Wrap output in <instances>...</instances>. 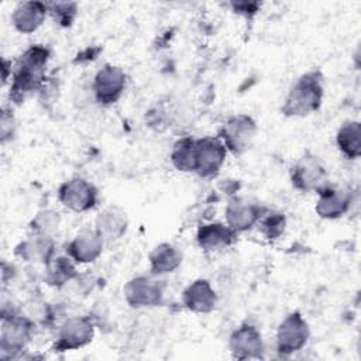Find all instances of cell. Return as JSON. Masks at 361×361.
Listing matches in <instances>:
<instances>
[{"mask_svg":"<svg viewBox=\"0 0 361 361\" xmlns=\"http://www.w3.org/2000/svg\"><path fill=\"white\" fill-rule=\"evenodd\" d=\"M49 58L45 47L35 45L28 48L17 62L10 96L21 102L27 94L38 89L44 83V72Z\"/></svg>","mask_w":361,"mask_h":361,"instance_id":"obj_1","label":"cell"},{"mask_svg":"<svg viewBox=\"0 0 361 361\" xmlns=\"http://www.w3.org/2000/svg\"><path fill=\"white\" fill-rule=\"evenodd\" d=\"M322 99V75L316 71L307 72L290 87L282 106V111L286 116H306L319 109Z\"/></svg>","mask_w":361,"mask_h":361,"instance_id":"obj_2","label":"cell"},{"mask_svg":"<svg viewBox=\"0 0 361 361\" xmlns=\"http://www.w3.org/2000/svg\"><path fill=\"white\" fill-rule=\"evenodd\" d=\"M32 323L11 312L10 314H3L1 322V336H0V357L10 358L21 351L31 337Z\"/></svg>","mask_w":361,"mask_h":361,"instance_id":"obj_3","label":"cell"},{"mask_svg":"<svg viewBox=\"0 0 361 361\" xmlns=\"http://www.w3.org/2000/svg\"><path fill=\"white\" fill-rule=\"evenodd\" d=\"M227 148L219 138L204 137L195 140V155H193V172L207 178L216 175L224 159Z\"/></svg>","mask_w":361,"mask_h":361,"instance_id":"obj_4","label":"cell"},{"mask_svg":"<svg viewBox=\"0 0 361 361\" xmlns=\"http://www.w3.org/2000/svg\"><path fill=\"white\" fill-rule=\"evenodd\" d=\"M292 183L303 192H320L327 186V172L317 157L306 154L292 168Z\"/></svg>","mask_w":361,"mask_h":361,"instance_id":"obj_5","label":"cell"},{"mask_svg":"<svg viewBox=\"0 0 361 361\" xmlns=\"http://www.w3.org/2000/svg\"><path fill=\"white\" fill-rule=\"evenodd\" d=\"M255 134V123L245 114H238L226 121L220 131L221 142L234 154L244 152Z\"/></svg>","mask_w":361,"mask_h":361,"instance_id":"obj_6","label":"cell"},{"mask_svg":"<svg viewBox=\"0 0 361 361\" xmlns=\"http://www.w3.org/2000/svg\"><path fill=\"white\" fill-rule=\"evenodd\" d=\"M309 338V327L300 313L295 312L286 316L279 324L276 333V345L281 354H290L300 350Z\"/></svg>","mask_w":361,"mask_h":361,"instance_id":"obj_7","label":"cell"},{"mask_svg":"<svg viewBox=\"0 0 361 361\" xmlns=\"http://www.w3.org/2000/svg\"><path fill=\"white\" fill-rule=\"evenodd\" d=\"M63 206L73 212H86L96 204L97 192L92 183L82 178H75L65 182L58 192Z\"/></svg>","mask_w":361,"mask_h":361,"instance_id":"obj_8","label":"cell"},{"mask_svg":"<svg viewBox=\"0 0 361 361\" xmlns=\"http://www.w3.org/2000/svg\"><path fill=\"white\" fill-rule=\"evenodd\" d=\"M126 87L124 72L113 65H106L94 76L93 90L99 103L110 104L114 103Z\"/></svg>","mask_w":361,"mask_h":361,"instance_id":"obj_9","label":"cell"},{"mask_svg":"<svg viewBox=\"0 0 361 361\" xmlns=\"http://www.w3.org/2000/svg\"><path fill=\"white\" fill-rule=\"evenodd\" d=\"M93 337V324L87 317H71L59 329L55 348L65 351L87 344Z\"/></svg>","mask_w":361,"mask_h":361,"instance_id":"obj_10","label":"cell"},{"mask_svg":"<svg viewBox=\"0 0 361 361\" xmlns=\"http://www.w3.org/2000/svg\"><path fill=\"white\" fill-rule=\"evenodd\" d=\"M124 296L133 307L155 306L162 299V285L148 276H137L126 285Z\"/></svg>","mask_w":361,"mask_h":361,"instance_id":"obj_11","label":"cell"},{"mask_svg":"<svg viewBox=\"0 0 361 361\" xmlns=\"http://www.w3.org/2000/svg\"><path fill=\"white\" fill-rule=\"evenodd\" d=\"M230 350L238 360L262 357L264 345L261 333L251 324L238 327L230 337Z\"/></svg>","mask_w":361,"mask_h":361,"instance_id":"obj_12","label":"cell"},{"mask_svg":"<svg viewBox=\"0 0 361 361\" xmlns=\"http://www.w3.org/2000/svg\"><path fill=\"white\" fill-rule=\"evenodd\" d=\"M262 216V209L258 204L243 199H234L226 209L227 226L234 231H244L251 228Z\"/></svg>","mask_w":361,"mask_h":361,"instance_id":"obj_13","label":"cell"},{"mask_svg":"<svg viewBox=\"0 0 361 361\" xmlns=\"http://www.w3.org/2000/svg\"><path fill=\"white\" fill-rule=\"evenodd\" d=\"M103 248V238L92 230H85L79 233L68 245V255L78 262L94 261Z\"/></svg>","mask_w":361,"mask_h":361,"instance_id":"obj_14","label":"cell"},{"mask_svg":"<svg viewBox=\"0 0 361 361\" xmlns=\"http://www.w3.org/2000/svg\"><path fill=\"white\" fill-rule=\"evenodd\" d=\"M47 11H48L47 4L39 1L20 3L11 16L13 25L16 27L17 31L23 34H30L42 24L47 16Z\"/></svg>","mask_w":361,"mask_h":361,"instance_id":"obj_15","label":"cell"},{"mask_svg":"<svg viewBox=\"0 0 361 361\" xmlns=\"http://www.w3.org/2000/svg\"><path fill=\"white\" fill-rule=\"evenodd\" d=\"M217 298L210 283L204 279H197L183 290L185 306L196 313L212 312L216 306Z\"/></svg>","mask_w":361,"mask_h":361,"instance_id":"obj_16","label":"cell"},{"mask_svg":"<svg viewBox=\"0 0 361 361\" xmlns=\"http://www.w3.org/2000/svg\"><path fill=\"white\" fill-rule=\"evenodd\" d=\"M127 230V216L126 213L110 206L103 210L96 219V233L103 238V241H114L123 237Z\"/></svg>","mask_w":361,"mask_h":361,"instance_id":"obj_17","label":"cell"},{"mask_svg":"<svg viewBox=\"0 0 361 361\" xmlns=\"http://www.w3.org/2000/svg\"><path fill=\"white\" fill-rule=\"evenodd\" d=\"M319 193V200L316 204V213L323 219H337L341 217L350 206V196L338 189L330 188L329 185L323 188Z\"/></svg>","mask_w":361,"mask_h":361,"instance_id":"obj_18","label":"cell"},{"mask_svg":"<svg viewBox=\"0 0 361 361\" xmlns=\"http://www.w3.org/2000/svg\"><path fill=\"white\" fill-rule=\"evenodd\" d=\"M235 231L221 223H210L199 227L197 243L203 250L216 251L228 247L234 240Z\"/></svg>","mask_w":361,"mask_h":361,"instance_id":"obj_19","label":"cell"},{"mask_svg":"<svg viewBox=\"0 0 361 361\" xmlns=\"http://www.w3.org/2000/svg\"><path fill=\"white\" fill-rule=\"evenodd\" d=\"M54 241L49 235L35 234L34 237L23 241L17 250L16 254L21 257L24 261L30 262H44L48 264L54 254Z\"/></svg>","mask_w":361,"mask_h":361,"instance_id":"obj_20","label":"cell"},{"mask_svg":"<svg viewBox=\"0 0 361 361\" xmlns=\"http://www.w3.org/2000/svg\"><path fill=\"white\" fill-rule=\"evenodd\" d=\"M182 262V254L171 244H161L149 254L151 272L154 275H162L172 272Z\"/></svg>","mask_w":361,"mask_h":361,"instance_id":"obj_21","label":"cell"},{"mask_svg":"<svg viewBox=\"0 0 361 361\" xmlns=\"http://www.w3.org/2000/svg\"><path fill=\"white\" fill-rule=\"evenodd\" d=\"M337 147L350 159H355L361 154V126L358 121H345L336 137Z\"/></svg>","mask_w":361,"mask_h":361,"instance_id":"obj_22","label":"cell"},{"mask_svg":"<svg viewBox=\"0 0 361 361\" xmlns=\"http://www.w3.org/2000/svg\"><path fill=\"white\" fill-rule=\"evenodd\" d=\"M47 269V282L54 286H62L66 282L72 281L76 275L75 272V265L71 261V258L65 257H58L49 261Z\"/></svg>","mask_w":361,"mask_h":361,"instance_id":"obj_23","label":"cell"},{"mask_svg":"<svg viewBox=\"0 0 361 361\" xmlns=\"http://www.w3.org/2000/svg\"><path fill=\"white\" fill-rule=\"evenodd\" d=\"M193 155H195V140L182 138L173 145L171 159H172V164L179 171L192 172L193 171Z\"/></svg>","mask_w":361,"mask_h":361,"instance_id":"obj_24","label":"cell"},{"mask_svg":"<svg viewBox=\"0 0 361 361\" xmlns=\"http://www.w3.org/2000/svg\"><path fill=\"white\" fill-rule=\"evenodd\" d=\"M59 224V216L58 213L52 210H44L37 214V217L31 223V228L35 231V234L49 235Z\"/></svg>","mask_w":361,"mask_h":361,"instance_id":"obj_25","label":"cell"},{"mask_svg":"<svg viewBox=\"0 0 361 361\" xmlns=\"http://www.w3.org/2000/svg\"><path fill=\"white\" fill-rule=\"evenodd\" d=\"M48 11L58 20L62 25H69L76 14V4L75 3H51L47 4Z\"/></svg>","mask_w":361,"mask_h":361,"instance_id":"obj_26","label":"cell"},{"mask_svg":"<svg viewBox=\"0 0 361 361\" xmlns=\"http://www.w3.org/2000/svg\"><path fill=\"white\" fill-rule=\"evenodd\" d=\"M285 227V219L282 214H269L262 223V231L267 237L275 238L278 237Z\"/></svg>","mask_w":361,"mask_h":361,"instance_id":"obj_27","label":"cell"},{"mask_svg":"<svg viewBox=\"0 0 361 361\" xmlns=\"http://www.w3.org/2000/svg\"><path fill=\"white\" fill-rule=\"evenodd\" d=\"M8 111H3V116H1V140L4 141L6 137H7V128H8V124H13V117L7 114Z\"/></svg>","mask_w":361,"mask_h":361,"instance_id":"obj_28","label":"cell"}]
</instances>
